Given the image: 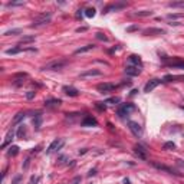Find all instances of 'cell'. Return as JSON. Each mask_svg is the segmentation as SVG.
Returning a JSON list of instances; mask_svg holds the SVG:
<instances>
[{"instance_id": "6da1fadb", "label": "cell", "mask_w": 184, "mask_h": 184, "mask_svg": "<svg viewBox=\"0 0 184 184\" xmlns=\"http://www.w3.org/2000/svg\"><path fill=\"white\" fill-rule=\"evenodd\" d=\"M66 65H68L66 59H56V61L50 62L48 65H45V66L42 68V70H61V69H63Z\"/></svg>"}, {"instance_id": "7a4b0ae2", "label": "cell", "mask_w": 184, "mask_h": 184, "mask_svg": "<svg viewBox=\"0 0 184 184\" xmlns=\"http://www.w3.org/2000/svg\"><path fill=\"white\" fill-rule=\"evenodd\" d=\"M50 19H52V13H49V12H48V13H46V12H45V13H40L39 16L35 17L32 26L35 27V26H40V25H46V23L50 22Z\"/></svg>"}, {"instance_id": "3957f363", "label": "cell", "mask_w": 184, "mask_h": 184, "mask_svg": "<svg viewBox=\"0 0 184 184\" xmlns=\"http://www.w3.org/2000/svg\"><path fill=\"white\" fill-rule=\"evenodd\" d=\"M63 145H65V140H63V138H56V140H53V141L50 142V145L48 147V150H46V154H52V152H55V151L61 150Z\"/></svg>"}, {"instance_id": "277c9868", "label": "cell", "mask_w": 184, "mask_h": 184, "mask_svg": "<svg viewBox=\"0 0 184 184\" xmlns=\"http://www.w3.org/2000/svg\"><path fill=\"white\" fill-rule=\"evenodd\" d=\"M133 111H135L134 104H122V105L118 108V115H119V117H125V115H130Z\"/></svg>"}, {"instance_id": "5b68a950", "label": "cell", "mask_w": 184, "mask_h": 184, "mask_svg": "<svg viewBox=\"0 0 184 184\" xmlns=\"http://www.w3.org/2000/svg\"><path fill=\"white\" fill-rule=\"evenodd\" d=\"M128 128H130V131L135 135V137H141L142 135V128H141V125L138 124V122H135V121H128Z\"/></svg>"}, {"instance_id": "8992f818", "label": "cell", "mask_w": 184, "mask_h": 184, "mask_svg": "<svg viewBox=\"0 0 184 184\" xmlns=\"http://www.w3.org/2000/svg\"><path fill=\"white\" fill-rule=\"evenodd\" d=\"M115 88H117V86L114 84H111V82H104V84L98 85V91H99L101 94H109V92H112Z\"/></svg>"}, {"instance_id": "52a82bcc", "label": "cell", "mask_w": 184, "mask_h": 184, "mask_svg": "<svg viewBox=\"0 0 184 184\" xmlns=\"http://www.w3.org/2000/svg\"><path fill=\"white\" fill-rule=\"evenodd\" d=\"M134 152L138 155L140 160H147V150H145V147H142L141 144H135Z\"/></svg>"}, {"instance_id": "ba28073f", "label": "cell", "mask_w": 184, "mask_h": 184, "mask_svg": "<svg viewBox=\"0 0 184 184\" xmlns=\"http://www.w3.org/2000/svg\"><path fill=\"white\" fill-rule=\"evenodd\" d=\"M81 125H82V127H97V125H98V121L92 117V115H86V117L82 119Z\"/></svg>"}, {"instance_id": "9c48e42d", "label": "cell", "mask_w": 184, "mask_h": 184, "mask_svg": "<svg viewBox=\"0 0 184 184\" xmlns=\"http://www.w3.org/2000/svg\"><path fill=\"white\" fill-rule=\"evenodd\" d=\"M161 82H163L161 79H151V81H148V82L145 84V86H144V92H147V94L151 92L154 88H157V86L161 84Z\"/></svg>"}, {"instance_id": "30bf717a", "label": "cell", "mask_w": 184, "mask_h": 184, "mask_svg": "<svg viewBox=\"0 0 184 184\" xmlns=\"http://www.w3.org/2000/svg\"><path fill=\"white\" fill-rule=\"evenodd\" d=\"M168 68H178V69H184V61H181L180 58H174L171 62L166 63Z\"/></svg>"}, {"instance_id": "8fae6325", "label": "cell", "mask_w": 184, "mask_h": 184, "mask_svg": "<svg viewBox=\"0 0 184 184\" xmlns=\"http://www.w3.org/2000/svg\"><path fill=\"white\" fill-rule=\"evenodd\" d=\"M122 7H125V3H112V4L106 6V7L102 10V13L106 15V13H109L111 10H117V9H122Z\"/></svg>"}, {"instance_id": "7c38bea8", "label": "cell", "mask_w": 184, "mask_h": 184, "mask_svg": "<svg viewBox=\"0 0 184 184\" xmlns=\"http://www.w3.org/2000/svg\"><path fill=\"white\" fill-rule=\"evenodd\" d=\"M125 73L127 75H130V76H137V75H140L141 73V69L140 68L134 66V65H128V66L125 68Z\"/></svg>"}, {"instance_id": "4fadbf2b", "label": "cell", "mask_w": 184, "mask_h": 184, "mask_svg": "<svg viewBox=\"0 0 184 184\" xmlns=\"http://www.w3.org/2000/svg\"><path fill=\"white\" fill-rule=\"evenodd\" d=\"M164 33H166V30L157 29V27H150V29L142 30V35H144V36H150V35H164Z\"/></svg>"}, {"instance_id": "5bb4252c", "label": "cell", "mask_w": 184, "mask_h": 184, "mask_svg": "<svg viewBox=\"0 0 184 184\" xmlns=\"http://www.w3.org/2000/svg\"><path fill=\"white\" fill-rule=\"evenodd\" d=\"M177 81H184V76H181V75H166L163 78V82H177Z\"/></svg>"}, {"instance_id": "9a60e30c", "label": "cell", "mask_w": 184, "mask_h": 184, "mask_svg": "<svg viewBox=\"0 0 184 184\" xmlns=\"http://www.w3.org/2000/svg\"><path fill=\"white\" fill-rule=\"evenodd\" d=\"M62 91H63L66 95H69V97H78V95H79V91H78L76 88H73V86H63Z\"/></svg>"}, {"instance_id": "2e32d148", "label": "cell", "mask_w": 184, "mask_h": 184, "mask_svg": "<svg viewBox=\"0 0 184 184\" xmlns=\"http://www.w3.org/2000/svg\"><path fill=\"white\" fill-rule=\"evenodd\" d=\"M128 61H130L131 65H134V66H137V68L142 66V61H141V58H140L138 55H131V56L128 58Z\"/></svg>"}, {"instance_id": "e0dca14e", "label": "cell", "mask_w": 184, "mask_h": 184, "mask_svg": "<svg viewBox=\"0 0 184 184\" xmlns=\"http://www.w3.org/2000/svg\"><path fill=\"white\" fill-rule=\"evenodd\" d=\"M62 104L61 99H46L45 101V106L46 108H59Z\"/></svg>"}, {"instance_id": "ac0fdd59", "label": "cell", "mask_w": 184, "mask_h": 184, "mask_svg": "<svg viewBox=\"0 0 184 184\" xmlns=\"http://www.w3.org/2000/svg\"><path fill=\"white\" fill-rule=\"evenodd\" d=\"M101 70H98V69H89V70H85V72H82L81 73V78H88V76H99Z\"/></svg>"}, {"instance_id": "d6986e66", "label": "cell", "mask_w": 184, "mask_h": 184, "mask_svg": "<svg viewBox=\"0 0 184 184\" xmlns=\"http://www.w3.org/2000/svg\"><path fill=\"white\" fill-rule=\"evenodd\" d=\"M13 78H15V81H16V82H15V85H16V86H20V85L25 82L23 79H25V78H27V73H23V72H20V73H16Z\"/></svg>"}, {"instance_id": "ffe728a7", "label": "cell", "mask_w": 184, "mask_h": 184, "mask_svg": "<svg viewBox=\"0 0 184 184\" xmlns=\"http://www.w3.org/2000/svg\"><path fill=\"white\" fill-rule=\"evenodd\" d=\"M13 135H15V130L12 128V130H10V131L7 133V135H6V140H4V142L1 144V148H6V147L9 145V142H10V141L13 140Z\"/></svg>"}, {"instance_id": "44dd1931", "label": "cell", "mask_w": 184, "mask_h": 184, "mask_svg": "<svg viewBox=\"0 0 184 184\" xmlns=\"http://www.w3.org/2000/svg\"><path fill=\"white\" fill-rule=\"evenodd\" d=\"M151 164H152L155 168H158V170H163V171H167V173H170V174H174V171H173L170 167L164 166V164H158V163H155V161H151Z\"/></svg>"}, {"instance_id": "7402d4cb", "label": "cell", "mask_w": 184, "mask_h": 184, "mask_svg": "<svg viewBox=\"0 0 184 184\" xmlns=\"http://www.w3.org/2000/svg\"><path fill=\"white\" fill-rule=\"evenodd\" d=\"M95 48V45H86L84 48H79V49L75 50V55H81V53H85V52H89V50H92Z\"/></svg>"}, {"instance_id": "603a6c76", "label": "cell", "mask_w": 184, "mask_h": 184, "mask_svg": "<svg viewBox=\"0 0 184 184\" xmlns=\"http://www.w3.org/2000/svg\"><path fill=\"white\" fill-rule=\"evenodd\" d=\"M35 42V36H23L19 40V45H26V43H32Z\"/></svg>"}, {"instance_id": "cb8c5ba5", "label": "cell", "mask_w": 184, "mask_h": 184, "mask_svg": "<svg viewBox=\"0 0 184 184\" xmlns=\"http://www.w3.org/2000/svg\"><path fill=\"white\" fill-rule=\"evenodd\" d=\"M25 135H26V125L20 124L19 128H17V138H23Z\"/></svg>"}, {"instance_id": "d4e9b609", "label": "cell", "mask_w": 184, "mask_h": 184, "mask_svg": "<svg viewBox=\"0 0 184 184\" xmlns=\"http://www.w3.org/2000/svg\"><path fill=\"white\" fill-rule=\"evenodd\" d=\"M17 154H19V147H17V145H12V147L9 148V151H7V155H9V157H16Z\"/></svg>"}, {"instance_id": "484cf974", "label": "cell", "mask_w": 184, "mask_h": 184, "mask_svg": "<svg viewBox=\"0 0 184 184\" xmlns=\"http://www.w3.org/2000/svg\"><path fill=\"white\" fill-rule=\"evenodd\" d=\"M33 124H35V128H36V130L40 128V125H42V115H40V114H37V115L33 118Z\"/></svg>"}, {"instance_id": "4316f807", "label": "cell", "mask_w": 184, "mask_h": 184, "mask_svg": "<svg viewBox=\"0 0 184 184\" xmlns=\"http://www.w3.org/2000/svg\"><path fill=\"white\" fill-rule=\"evenodd\" d=\"M22 50H26V49H23L22 46H17V48H12V49H7V50H6V53H7V55H16V53H20Z\"/></svg>"}, {"instance_id": "83f0119b", "label": "cell", "mask_w": 184, "mask_h": 184, "mask_svg": "<svg viewBox=\"0 0 184 184\" xmlns=\"http://www.w3.org/2000/svg\"><path fill=\"white\" fill-rule=\"evenodd\" d=\"M135 16H138V17L152 16V10H141V12H135Z\"/></svg>"}, {"instance_id": "f1b7e54d", "label": "cell", "mask_w": 184, "mask_h": 184, "mask_svg": "<svg viewBox=\"0 0 184 184\" xmlns=\"http://www.w3.org/2000/svg\"><path fill=\"white\" fill-rule=\"evenodd\" d=\"M184 17V13H168L167 19L168 20H176V19H181Z\"/></svg>"}, {"instance_id": "f546056e", "label": "cell", "mask_w": 184, "mask_h": 184, "mask_svg": "<svg viewBox=\"0 0 184 184\" xmlns=\"http://www.w3.org/2000/svg\"><path fill=\"white\" fill-rule=\"evenodd\" d=\"M168 7H181V9H184V0H181V1H170Z\"/></svg>"}, {"instance_id": "4dcf8cb0", "label": "cell", "mask_w": 184, "mask_h": 184, "mask_svg": "<svg viewBox=\"0 0 184 184\" xmlns=\"http://www.w3.org/2000/svg\"><path fill=\"white\" fill-rule=\"evenodd\" d=\"M25 117H26V114H25V112H17L16 117L13 118V124H19V122H20V121H22Z\"/></svg>"}, {"instance_id": "1f68e13d", "label": "cell", "mask_w": 184, "mask_h": 184, "mask_svg": "<svg viewBox=\"0 0 184 184\" xmlns=\"http://www.w3.org/2000/svg\"><path fill=\"white\" fill-rule=\"evenodd\" d=\"M85 16L86 17H94L95 16V9H94V7H88V9L85 10Z\"/></svg>"}, {"instance_id": "d6a6232c", "label": "cell", "mask_w": 184, "mask_h": 184, "mask_svg": "<svg viewBox=\"0 0 184 184\" xmlns=\"http://www.w3.org/2000/svg\"><path fill=\"white\" fill-rule=\"evenodd\" d=\"M95 37L98 39V40H102V42H108V36L105 33H101V32H98V33L95 35Z\"/></svg>"}, {"instance_id": "836d02e7", "label": "cell", "mask_w": 184, "mask_h": 184, "mask_svg": "<svg viewBox=\"0 0 184 184\" xmlns=\"http://www.w3.org/2000/svg\"><path fill=\"white\" fill-rule=\"evenodd\" d=\"M19 33H22V29H12V30L4 32V36H12V35H19Z\"/></svg>"}, {"instance_id": "e575fe53", "label": "cell", "mask_w": 184, "mask_h": 184, "mask_svg": "<svg viewBox=\"0 0 184 184\" xmlns=\"http://www.w3.org/2000/svg\"><path fill=\"white\" fill-rule=\"evenodd\" d=\"M164 150H174L176 148V144L173 142V141H168V142H166L164 144V147H163Z\"/></svg>"}, {"instance_id": "d590c367", "label": "cell", "mask_w": 184, "mask_h": 184, "mask_svg": "<svg viewBox=\"0 0 184 184\" xmlns=\"http://www.w3.org/2000/svg\"><path fill=\"white\" fill-rule=\"evenodd\" d=\"M119 98L118 97H114V98H109V99H106L105 101V104H111V105H115V104H118L119 102Z\"/></svg>"}, {"instance_id": "8d00e7d4", "label": "cell", "mask_w": 184, "mask_h": 184, "mask_svg": "<svg viewBox=\"0 0 184 184\" xmlns=\"http://www.w3.org/2000/svg\"><path fill=\"white\" fill-rule=\"evenodd\" d=\"M95 106H97V109H98V111H105V109H106L105 102H97V104H95Z\"/></svg>"}, {"instance_id": "74e56055", "label": "cell", "mask_w": 184, "mask_h": 184, "mask_svg": "<svg viewBox=\"0 0 184 184\" xmlns=\"http://www.w3.org/2000/svg\"><path fill=\"white\" fill-rule=\"evenodd\" d=\"M176 164L178 166L180 170H183V171H184V161H183V160H176Z\"/></svg>"}, {"instance_id": "f35d334b", "label": "cell", "mask_w": 184, "mask_h": 184, "mask_svg": "<svg viewBox=\"0 0 184 184\" xmlns=\"http://www.w3.org/2000/svg\"><path fill=\"white\" fill-rule=\"evenodd\" d=\"M35 94H36V92H33V91H29V92L26 94V98H27V99H33V98H35Z\"/></svg>"}, {"instance_id": "ab89813d", "label": "cell", "mask_w": 184, "mask_h": 184, "mask_svg": "<svg viewBox=\"0 0 184 184\" xmlns=\"http://www.w3.org/2000/svg\"><path fill=\"white\" fill-rule=\"evenodd\" d=\"M20 180H22V176L19 174V176H16V177L13 178V181H12V184H19V183H20Z\"/></svg>"}, {"instance_id": "60d3db41", "label": "cell", "mask_w": 184, "mask_h": 184, "mask_svg": "<svg viewBox=\"0 0 184 184\" xmlns=\"http://www.w3.org/2000/svg\"><path fill=\"white\" fill-rule=\"evenodd\" d=\"M66 160H68L66 155H61V157H59V164H63V163H65Z\"/></svg>"}, {"instance_id": "b9f144b4", "label": "cell", "mask_w": 184, "mask_h": 184, "mask_svg": "<svg viewBox=\"0 0 184 184\" xmlns=\"http://www.w3.org/2000/svg\"><path fill=\"white\" fill-rule=\"evenodd\" d=\"M95 174H97V168H92V170L88 173V177H94Z\"/></svg>"}, {"instance_id": "7bdbcfd3", "label": "cell", "mask_w": 184, "mask_h": 184, "mask_svg": "<svg viewBox=\"0 0 184 184\" xmlns=\"http://www.w3.org/2000/svg\"><path fill=\"white\" fill-rule=\"evenodd\" d=\"M37 181H39V177H35V176H33V177L30 178V183H29V184H36Z\"/></svg>"}, {"instance_id": "ee69618b", "label": "cell", "mask_w": 184, "mask_h": 184, "mask_svg": "<svg viewBox=\"0 0 184 184\" xmlns=\"http://www.w3.org/2000/svg\"><path fill=\"white\" fill-rule=\"evenodd\" d=\"M79 183H81V177H75L73 181H72V184H79Z\"/></svg>"}, {"instance_id": "f6af8a7d", "label": "cell", "mask_w": 184, "mask_h": 184, "mask_svg": "<svg viewBox=\"0 0 184 184\" xmlns=\"http://www.w3.org/2000/svg\"><path fill=\"white\" fill-rule=\"evenodd\" d=\"M135 29H138V26H131V27H128L127 32H133V30H135Z\"/></svg>"}, {"instance_id": "bcb514c9", "label": "cell", "mask_w": 184, "mask_h": 184, "mask_svg": "<svg viewBox=\"0 0 184 184\" xmlns=\"http://www.w3.org/2000/svg\"><path fill=\"white\" fill-rule=\"evenodd\" d=\"M85 30H86V27H78L76 29V32H85Z\"/></svg>"}, {"instance_id": "7dc6e473", "label": "cell", "mask_w": 184, "mask_h": 184, "mask_svg": "<svg viewBox=\"0 0 184 184\" xmlns=\"http://www.w3.org/2000/svg\"><path fill=\"white\" fill-rule=\"evenodd\" d=\"M86 151H88V150H86V148H84V150H81V151H79V154H85Z\"/></svg>"}, {"instance_id": "c3c4849f", "label": "cell", "mask_w": 184, "mask_h": 184, "mask_svg": "<svg viewBox=\"0 0 184 184\" xmlns=\"http://www.w3.org/2000/svg\"><path fill=\"white\" fill-rule=\"evenodd\" d=\"M124 184H130V180H128V178H125V180H124Z\"/></svg>"}, {"instance_id": "681fc988", "label": "cell", "mask_w": 184, "mask_h": 184, "mask_svg": "<svg viewBox=\"0 0 184 184\" xmlns=\"http://www.w3.org/2000/svg\"><path fill=\"white\" fill-rule=\"evenodd\" d=\"M180 108H181V109H184V106H183V105H181V106H180Z\"/></svg>"}]
</instances>
